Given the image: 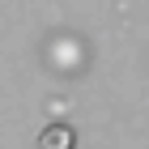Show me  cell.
<instances>
[{
  "mask_svg": "<svg viewBox=\"0 0 149 149\" xmlns=\"http://www.w3.org/2000/svg\"><path fill=\"white\" fill-rule=\"evenodd\" d=\"M68 136H72L68 128H47V132H43V149H68V145H64Z\"/></svg>",
  "mask_w": 149,
  "mask_h": 149,
  "instance_id": "6da1fadb",
  "label": "cell"
}]
</instances>
